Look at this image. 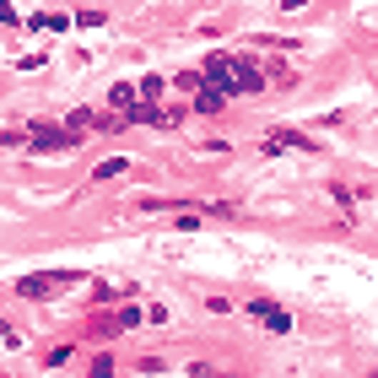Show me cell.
I'll list each match as a JSON object with an SVG mask.
<instances>
[{
	"label": "cell",
	"mask_w": 378,
	"mask_h": 378,
	"mask_svg": "<svg viewBox=\"0 0 378 378\" xmlns=\"http://www.w3.org/2000/svg\"><path fill=\"white\" fill-rule=\"evenodd\" d=\"M71 281H81V276H76V270H60V276H27L16 292H22V297H38V303H44V297H54L60 287H71Z\"/></svg>",
	"instance_id": "2"
},
{
	"label": "cell",
	"mask_w": 378,
	"mask_h": 378,
	"mask_svg": "<svg viewBox=\"0 0 378 378\" xmlns=\"http://www.w3.org/2000/svg\"><path fill=\"white\" fill-rule=\"evenodd\" d=\"M135 92H141V98H146V103H151V98H162V76H146V81L135 86Z\"/></svg>",
	"instance_id": "7"
},
{
	"label": "cell",
	"mask_w": 378,
	"mask_h": 378,
	"mask_svg": "<svg viewBox=\"0 0 378 378\" xmlns=\"http://www.w3.org/2000/svg\"><path fill=\"white\" fill-rule=\"evenodd\" d=\"M71 357H76V352H71V346H54V352H49V357H44V367H60V362H71Z\"/></svg>",
	"instance_id": "8"
},
{
	"label": "cell",
	"mask_w": 378,
	"mask_h": 378,
	"mask_svg": "<svg viewBox=\"0 0 378 378\" xmlns=\"http://www.w3.org/2000/svg\"><path fill=\"white\" fill-rule=\"evenodd\" d=\"M195 92H200V98H195V109H200V114H222V103H227V92H222V86H211V81H200V86H195Z\"/></svg>",
	"instance_id": "4"
},
{
	"label": "cell",
	"mask_w": 378,
	"mask_h": 378,
	"mask_svg": "<svg viewBox=\"0 0 378 378\" xmlns=\"http://www.w3.org/2000/svg\"><path fill=\"white\" fill-rule=\"evenodd\" d=\"M92 124H98V119H92V109H76L71 119H65V135H86Z\"/></svg>",
	"instance_id": "5"
},
{
	"label": "cell",
	"mask_w": 378,
	"mask_h": 378,
	"mask_svg": "<svg viewBox=\"0 0 378 378\" xmlns=\"http://www.w3.org/2000/svg\"><path fill=\"white\" fill-rule=\"evenodd\" d=\"M135 324H141V308H103V314H92L81 329L92 341H109V335H124V329H135Z\"/></svg>",
	"instance_id": "1"
},
{
	"label": "cell",
	"mask_w": 378,
	"mask_h": 378,
	"mask_svg": "<svg viewBox=\"0 0 378 378\" xmlns=\"http://www.w3.org/2000/svg\"><path fill=\"white\" fill-rule=\"evenodd\" d=\"M27 141H33L38 151H65V146H71V135L54 130V124H33V130H27Z\"/></svg>",
	"instance_id": "3"
},
{
	"label": "cell",
	"mask_w": 378,
	"mask_h": 378,
	"mask_svg": "<svg viewBox=\"0 0 378 378\" xmlns=\"http://www.w3.org/2000/svg\"><path fill=\"white\" fill-rule=\"evenodd\" d=\"M119 173H124V157H109V162H98V168H92V179H119Z\"/></svg>",
	"instance_id": "6"
}]
</instances>
